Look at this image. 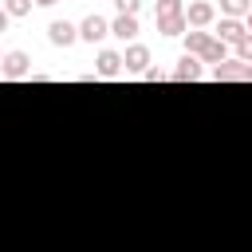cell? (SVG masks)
<instances>
[{"mask_svg": "<svg viewBox=\"0 0 252 252\" xmlns=\"http://www.w3.org/2000/svg\"><path fill=\"white\" fill-rule=\"evenodd\" d=\"M217 83H252V63H240V59H224L209 71Z\"/></svg>", "mask_w": 252, "mask_h": 252, "instance_id": "obj_1", "label": "cell"}, {"mask_svg": "<svg viewBox=\"0 0 252 252\" xmlns=\"http://www.w3.org/2000/svg\"><path fill=\"white\" fill-rule=\"evenodd\" d=\"M0 75H4V79H28V75H32V59H28V51H8L4 63H0Z\"/></svg>", "mask_w": 252, "mask_h": 252, "instance_id": "obj_2", "label": "cell"}, {"mask_svg": "<svg viewBox=\"0 0 252 252\" xmlns=\"http://www.w3.org/2000/svg\"><path fill=\"white\" fill-rule=\"evenodd\" d=\"M185 20H189V28H209L213 20H217V4H209V0H193L189 8H185Z\"/></svg>", "mask_w": 252, "mask_h": 252, "instance_id": "obj_3", "label": "cell"}, {"mask_svg": "<svg viewBox=\"0 0 252 252\" xmlns=\"http://www.w3.org/2000/svg\"><path fill=\"white\" fill-rule=\"evenodd\" d=\"M122 63H126V75H142V71L150 67V47H146V43H130V47L122 51Z\"/></svg>", "mask_w": 252, "mask_h": 252, "instance_id": "obj_4", "label": "cell"}, {"mask_svg": "<svg viewBox=\"0 0 252 252\" xmlns=\"http://www.w3.org/2000/svg\"><path fill=\"white\" fill-rule=\"evenodd\" d=\"M122 71H126L122 51H98V59H94V75H102V79H118Z\"/></svg>", "mask_w": 252, "mask_h": 252, "instance_id": "obj_5", "label": "cell"}, {"mask_svg": "<svg viewBox=\"0 0 252 252\" xmlns=\"http://www.w3.org/2000/svg\"><path fill=\"white\" fill-rule=\"evenodd\" d=\"M47 39H51L55 47H71V43L79 39V28L67 24V20H51V24H47Z\"/></svg>", "mask_w": 252, "mask_h": 252, "instance_id": "obj_6", "label": "cell"}, {"mask_svg": "<svg viewBox=\"0 0 252 252\" xmlns=\"http://www.w3.org/2000/svg\"><path fill=\"white\" fill-rule=\"evenodd\" d=\"M110 35V24L102 20V16H87L83 24H79V39H87V43H98V39H106Z\"/></svg>", "mask_w": 252, "mask_h": 252, "instance_id": "obj_7", "label": "cell"}, {"mask_svg": "<svg viewBox=\"0 0 252 252\" xmlns=\"http://www.w3.org/2000/svg\"><path fill=\"white\" fill-rule=\"evenodd\" d=\"M213 35H217L220 43H232V47H236V43H240V39L248 35V28H244L240 20H228V16H224V20L217 24V32H213Z\"/></svg>", "mask_w": 252, "mask_h": 252, "instance_id": "obj_8", "label": "cell"}, {"mask_svg": "<svg viewBox=\"0 0 252 252\" xmlns=\"http://www.w3.org/2000/svg\"><path fill=\"white\" fill-rule=\"evenodd\" d=\"M201 75H205V71H201V59H197V55H181V59H177V71H173L169 79H177V83H197Z\"/></svg>", "mask_w": 252, "mask_h": 252, "instance_id": "obj_9", "label": "cell"}, {"mask_svg": "<svg viewBox=\"0 0 252 252\" xmlns=\"http://www.w3.org/2000/svg\"><path fill=\"white\" fill-rule=\"evenodd\" d=\"M213 43V32H201V28H189L185 32V55H197L201 59V51Z\"/></svg>", "mask_w": 252, "mask_h": 252, "instance_id": "obj_10", "label": "cell"}, {"mask_svg": "<svg viewBox=\"0 0 252 252\" xmlns=\"http://www.w3.org/2000/svg\"><path fill=\"white\" fill-rule=\"evenodd\" d=\"M158 32H161V35H185V32H189L185 12H181V16H161V20H158Z\"/></svg>", "mask_w": 252, "mask_h": 252, "instance_id": "obj_11", "label": "cell"}, {"mask_svg": "<svg viewBox=\"0 0 252 252\" xmlns=\"http://www.w3.org/2000/svg\"><path fill=\"white\" fill-rule=\"evenodd\" d=\"M110 35H118L122 43L134 39V35H138V16H118V20L110 24Z\"/></svg>", "mask_w": 252, "mask_h": 252, "instance_id": "obj_12", "label": "cell"}, {"mask_svg": "<svg viewBox=\"0 0 252 252\" xmlns=\"http://www.w3.org/2000/svg\"><path fill=\"white\" fill-rule=\"evenodd\" d=\"M224 59H228V43H220V39L213 35V43L201 51V63H213V67H217V63H224Z\"/></svg>", "mask_w": 252, "mask_h": 252, "instance_id": "obj_13", "label": "cell"}, {"mask_svg": "<svg viewBox=\"0 0 252 252\" xmlns=\"http://www.w3.org/2000/svg\"><path fill=\"white\" fill-rule=\"evenodd\" d=\"M220 12H224L228 20H244V16L252 12V0H220Z\"/></svg>", "mask_w": 252, "mask_h": 252, "instance_id": "obj_14", "label": "cell"}, {"mask_svg": "<svg viewBox=\"0 0 252 252\" xmlns=\"http://www.w3.org/2000/svg\"><path fill=\"white\" fill-rule=\"evenodd\" d=\"M181 12H185V4H181V0H158L154 20H161V16H181Z\"/></svg>", "mask_w": 252, "mask_h": 252, "instance_id": "obj_15", "label": "cell"}, {"mask_svg": "<svg viewBox=\"0 0 252 252\" xmlns=\"http://www.w3.org/2000/svg\"><path fill=\"white\" fill-rule=\"evenodd\" d=\"M32 4H35V0H4V12H8V16H28Z\"/></svg>", "mask_w": 252, "mask_h": 252, "instance_id": "obj_16", "label": "cell"}, {"mask_svg": "<svg viewBox=\"0 0 252 252\" xmlns=\"http://www.w3.org/2000/svg\"><path fill=\"white\" fill-rule=\"evenodd\" d=\"M114 8H118V16H138L142 0H114Z\"/></svg>", "mask_w": 252, "mask_h": 252, "instance_id": "obj_17", "label": "cell"}, {"mask_svg": "<svg viewBox=\"0 0 252 252\" xmlns=\"http://www.w3.org/2000/svg\"><path fill=\"white\" fill-rule=\"evenodd\" d=\"M236 59H240V63H252V35H244V39L236 43Z\"/></svg>", "mask_w": 252, "mask_h": 252, "instance_id": "obj_18", "label": "cell"}, {"mask_svg": "<svg viewBox=\"0 0 252 252\" xmlns=\"http://www.w3.org/2000/svg\"><path fill=\"white\" fill-rule=\"evenodd\" d=\"M142 79H146V83H161V79H169V75H165L161 67H146V71H142Z\"/></svg>", "mask_w": 252, "mask_h": 252, "instance_id": "obj_19", "label": "cell"}, {"mask_svg": "<svg viewBox=\"0 0 252 252\" xmlns=\"http://www.w3.org/2000/svg\"><path fill=\"white\" fill-rule=\"evenodd\" d=\"M8 20H12V16H8L4 8H0V32H8Z\"/></svg>", "mask_w": 252, "mask_h": 252, "instance_id": "obj_20", "label": "cell"}, {"mask_svg": "<svg viewBox=\"0 0 252 252\" xmlns=\"http://www.w3.org/2000/svg\"><path fill=\"white\" fill-rule=\"evenodd\" d=\"M244 28H248V35H252V12H248V16H244Z\"/></svg>", "mask_w": 252, "mask_h": 252, "instance_id": "obj_21", "label": "cell"}, {"mask_svg": "<svg viewBox=\"0 0 252 252\" xmlns=\"http://www.w3.org/2000/svg\"><path fill=\"white\" fill-rule=\"evenodd\" d=\"M35 4H43V8H51V4H55V0H35Z\"/></svg>", "mask_w": 252, "mask_h": 252, "instance_id": "obj_22", "label": "cell"}, {"mask_svg": "<svg viewBox=\"0 0 252 252\" xmlns=\"http://www.w3.org/2000/svg\"><path fill=\"white\" fill-rule=\"evenodd\" d=\"M0 63H4V55H0Z\"/></svg>", "mask_w": 252, "mask_h": 252, "instance_id": "obj_23", "label": "cell"}]
</instances>
